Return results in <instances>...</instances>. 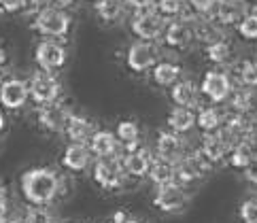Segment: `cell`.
Instances as JSON below:
<instances>
[{
    "instance_id": "1",
    "label": "cell",
    "mask_w": 257,
    "mask_h": 223,
    "mask_svg": "<svg viewBox=\"0 0 257 223\" xmlns=\"http://www.w3.org/2000/svg\"><path fill=\"white\" fill-rule=\"evenodd\" d=\"M22 196L32 206H47L58 198L62 189V179L51 168H30L20 179Z\"/></svg>"
},
{
    "instance_id": "2",
    "label": "cell",
    "mask_w": 257,
    "mask_h": 223,
    "mask_svg": "<svg viewBox=\"0 0 257 223\" xmlns=\"http://www.w3.org/2000/svg\"><path fill=\"white\" fill-rule=\"evenodd\" d=\"M32 30L47 39H64L70 32V15L58 7H49L36 13L32 22Z\"/></svg>"
},
{
    "instance_id": "3",
    "label": "cell",
    "mask_w": 257,
    "mask_h": 223,
    "mask_svg": "<svg viewBox=\"0 0 257 223\" xmlns=\"http://www.w3.org/2000/svg\"><path fill=\"white\" fill-rule=\"evenodd\" d=\"M28 91L36 104L45 106V104H51V102H58L62 94V83L53 72L36 70L28 81Z\"/></svg>"
},
{
    "instance_id": "4",
    "label": "cell",
    "mask_w": 257,
    "mask_h": 223,
    "mask_svg": "<svg viewBox=\"0 0 257 223\" xmlns=\"http://www.w3.org/2000/svg\"><path fill=\"white\" fill-rule=\"evenodd\" d=\"M125 172L121 166V157H104L94 164V181L102 189H119L123 185Z\"/></svg>"
},
{
    "instance_id": "5",
    "label": "cell",
    "mask_w": 257,
    "mask_h": 223,
    "mask_svg": "<svg viewBox=\"0 0 257 223\" xmlns=\"http://www.w3.org/2000/svg\"><path fill=\"white\" fill-rule=\"evenodd\" d=\"M66 47L58 41H41L34 49V60L39 64V70L56 72L66 64Z\"/></svg>"
},
{
    "instance_id": "6",
    "label": "cell",
    "mask_w": 257,
    "mask_h": 223,
    "mask_svg": "<svg viewBox=\"0 0 257 223\" xmlns=\"http://www.w3.org/2000/svg\"><path fill=\"white\" fill-rule=\"evenodd\" d=\"M130 26H132V32L139 36L141 41H145V43L160 39L162 32H164L162 15L151 11V9H147V11H136Z\"/></svg>"
},
{
    "instance_id": "7",
    "label": "cell",
    "mask_w": 257,
    "mask_h": 223,
    "mask_svg": "<svg viewBox=\"0 0 257 223\" xmlns=\"http://www.w3.org/2000/svg\"><path fill=\"white\" fill-rule=\"evenodd\" d=\"M153 204L162 212H181L187 204V193L183 189V185L179 183L162 185L153 193Z\"/></svg>"
},
{
    "instance_id": "8",
    "label": "cell",
    "mask_w": 257,
    "mask_h": 223,
    "mask_svg": "<svg viewBox=\"0 0 257 223\" xmlns=\"http://www.w3.org/2000/svg\"><path fill=\"white\" fill-rule=\"evenodd\" d=\"M210 168V164L202 157V153L194 155H183L181 160L174 164V174H177V183L179 185H187V183H196L204 176Z\"/></svg>"
},
{
    "instance_id": "9",
    "label": "cell",
    "mask_w": 257,
    "mask_h": 223,
    "mask_svg": "<svg viewBox=\"0 0 257 223\" xmlns=\"http://www.w3.org/2000/svg\"><path fill=\"white\" fill-rule=\"evenodd\" d=\"M200 91L210 102H225L232 94V79L221 70H208L200 83Z\"/></svg>"
},
{
    "instance_id": "10",
    "label": "cell",
    "mask_w": 257,
    "mask_h": 223,
    "mask_svg": "<svg viewBox=\"0 0 257 223\" xmlns=\"http://www.w3.org/2000/svg\"><path fill=\"white\" fill-rule=\"evenodd\" d=\"M70 108L62 102H51V104L39 106V113H36V119H39V126L47 132H64L68 119H70Z\"/></svg>"
},
{
    "instance_id": "11",
    "label": "cell",
    "mask_w": 257,
    "mask_h": 223,
    "mask_svg": "<svg viewBox=\"0 0 257 223\" xmlns=\"http://www.w3.org/2000/svg\"><path fill=\"white\" fill-rule=\"evenodd\" d=\"M30 100V91H28V83L24 79H5L0 85V104L9 110H17L26 106V102Z\"/></svg>"
},
{
    "instance_id": "12",
    "label": "cell",
    "mask_w": 257,
    "mask_h": 223,
    "mask_svg": "<svg viewBox=\"0 0 257 223\" xmlns=\"http://www.w3.org/2000/svg\"><path fill=\"white\" fill-rule=\"evenodd\" d=\"M155 47L151 43H145V41H139L130 45L127 49V55H125V62H127V68L132 72H147L151 66H155Z\"/></svg>"
},
{
    "instance_id": "13",
    "label": "cell",
    "mask_w": 257,
    "mask_h": 223,
    "mask_svg": "<svg viewBox=\"0 0 257 223\" xmlns=\"http://www.w3.org/2000/svg\"><path fill=\"white\" fill-rule=\"evenodd\" d=\"M151 164H153L151 153L141 145L136 149H130V151L121 157V166H123L125 176H134V179H143V176L149 174Z\"/></svg>"
},
{
    "instance_id": "14",
    "label": "cell",
    "mask_w": 257,
    "mask_h": 223,
    "mask_svg": "<svg viewBox=\"0 0 257 223\" xmlns=\"http://www.w3.org/2000/svg\"><path fill=\"white\" fill-rule=\"evenodd\" d=\"M155 153L158 160L168 162V164H177L185 153H183V141L179 134L174 132H160L158 141H155Z\"/></svg>"
},
{
    "instance_id": "15",
    "label": "cell",
    "mask_w": 257,
    "mask_h": 223,
    "mask_svg": "<svg viewBox=\"0 0 257 223\" xmlns=\"http://www.w3.org/2000/svg\"><path fill=\"white\" fill-rule=\"evenodd\" d=\"M91 164V151L87 145H79V143H70L64 149L62 155V166L70 172H83L85 168H89Z\"/></svg>"
},
{
    "instance_id": "16",
    "label": "cell",
    "mask_w": 257,
    "mask_h": 223,
    "mask_svg": "<svg viewBox=\"0 0 257 223\" xmlns=\"http://www.w3.org/2000/svg\"><path fill=\"white\" fill-rule=\"evenodd\" d=\"M87 147H89L91 155H96L98 160H104V157H115L117 155L119 141H117V136L113 132H108V130H96Z\"/></svg>"
},
{
    "instance_id": "17",
    "label": "cell",
    "mask_w": 257,
    "mask_h": 223,
    "mask_svg": "<svg viewBox=\"0 0 257 223\" xmlns=\"http://www.w3.org/2000/svg\"><path fill=\"white\" fill-rule=\"evenodd\" d=\"M64 132H66V136L70 138V143L89 145L91 136H94V132H96V128H94V124H91L87 117L72 113L70 119H68V124H66V128H64Z\"/></svg>"
},
{
    "instance_id": "18",
    "label": "cell",
    "mask_w": 257,
    "mask_h": 223,
    "mask_svg": "<svg viewBox=\"0 0 257 223\" xmlns=\"http://www.w3.org/2000/svg\"><path fill=\"white\" fill-rule=\"evenodd\" d=\"M200 153H202V157H204L210 166H213V164H219L223 160V157L229 153V149L223 143V138L219 136V132H215V134H204V136H202Z\"/></svg>"
},
{
    "instance_id": "19",
    "label": "cell",
    "mask_w": 257,
    "mask_h": 223,
    "mask_svg": "<svg viewBox=\"0 0 257 223\" xmlns=\"http://www.w3.org/2000/svg\"><path fill=\"white\" fill-rule=\"evenodd\" d=\"M191 39H194V28L185 22H172L166 26V30H164V43L174 49L187 47Z\"/></svg>"
},
{
    "instance_id": "20",
    "label": "cell",
    "mask_w": 257,
    "mask_h": 223,
    "mask_svg": "<svg viewBox=\"0 0 257 223\" xmlns=\"http://www.w3.org/2000/svg\"><path fill=\"white\" fill-rule=\"evenodd\" d=\"M244 15H246V7L242 0H219L217 3V20L225 26L238 24Z\"/></svg>"
},
{
    "instance_id": "21",
    "label": "cell",
    "mask_w": 257,
    "mask_h": 223,
    "mask_svg": "<svg viewBox=\"0 0 257 223\" xmlns=\"http://www.w3.org/2000/svg\"><path fill=\"white\" fill-rule=\"evenodd\" d=\"M196 126V113L191 108H181L174 106L168 113V128L174 134H187L191 128Z\"/></svg>"
},
{
    "instance_id": "22",
    "label": "cell",
    "mask_w": 257,
    "mask_h": 223,
    "mask_svg": "<svg viewBox=\"0 0 257 223\" xmlns=\"http://www.w3.org/2000/svg\"><path fill=\"white\" fill-rule=\"evenodd\" d=\"M170 98L174 102V106L191 108L198 102V89L191 81H177L170 89Z\"/></svg>"
},
{
    "instance_id": "23",
    "label": "cell",
    "mask_w": 257,
    "mask_h": 223,
    "mask_svg": "<svg viewBox=\"0 0 257 223\" xmlns=\"http://www.w3.org/2000/svg\"><path fill=\"white\" fill-rule=\"evenodd\" d=\"M151 77H153L155 85H160V87H172L174 83L179 81V77H181V68H179V64L160 62V64H155V66H153Z\"/></svg>"
},
{
    "instance_id": "24",
    "label": "cell",
    "mask_w": 257,
    "mask_h": 223,
    "mask_svg": "<svg viewBox=\"0 0 257 223\" xmlns=\"http://www.w3.org/2000/svg\"><path fill=\"white\" fill-rule=\"evenodd\" d=\"M196 126H198L204 134H215V132H219V128L223 126V115L219 113L215 106H204V108L198 110V115H196Z\"/></svg>"
},
{
    "instance_id": "25",
    "label": "cell",
    "mask_w": 257,
    "mask_h": 223,
    "mask_svg": "<svg viewBox=\"0 0 257 223\" xmlns=\"http://www.w3.org/2000/svg\"><path fill=\"white\" fill-rule=\"evenodd\" d=\"M115 136L119 143H123L125 149L130 151V149H136L139 147V141H141V128L136 122L132 119H121V122L117 124V130H115Z\"/></svg>"
},
{
    "instance_id": "26",
    "label": "cell",
    "mask_w": 257,
    "mask_h": 223,
    "mask_svg": "<svg viewBox=\"0 0 257 223\" xmlns=\"http://www.w3.org/2000/svg\"><path fill=\"white\" fill-rule=\"evenodd\" d=\"M151 183L155 187H162V185H168V183H177V174H174V164L168 162H162V160H153L149 174Z\"/></svg>"
},
{
    "instance_id": "27",
    "label": "cell",
    "mask_w": 257,
    "mask_h": 223,
    "mask_svg": "<svg viewBox=\"0 0 257 223\" xmlns=\"http://www.w3.org/2000/svg\"><path fill=\"white\" fill-rule=\"evenodd\" d=\"M96 13L102 22L113 24L123 13V0H96Z\"/></svg>"
},
{
    "instance_id": "28",
    "label": "cell",
    "mask_w": 257,
    "mask_h": 223,
    "mask_svg": "<svg viewBox=\"0 0 257 223\" xmlns=\"http://www.w3.org/2000/svg\"><path fill=\"white\" fill-rule=\"evenodd\" d=\"M234 74L242 87H257V60H242L240 64H236Z\"/></svg>"
},
{
    "instance_id": "29",
    "label": "cell",
    "mask_w": 257,
    "mask_h": 223,
    "mask_svg": "<svg viewBox=\"0 0 257 223\" xmlns=\"http://www.w3.org/2000/svg\"><path fill=\"white\" fill-rule=\"evenodd\" d=\"M253 100H255L253 91L246 89V87H240V89H236L229 94V104H232L234 113H238V115H249L251 108H253Z\"/></svg>"
},
{
    "instance_id": "30",
    "label": "cell",
    "mask_w": 257,
    "mask_h": 223,
    "mask_svg": "<svg viewBox=\"0 0 257 223\" xmlns=\"http://www.w3.org/2000/svg\"><path fill=\"white\" fill-rule=\"evenodd\" d=\"M194 36H198V39L202 43H206V45H213V43L223 41V34L219 32L213 24H208V22H198L196 28H194Z\"/></svg>"
},
{
    "instance_id": "31",
    "label": "cell",
    "mask_w": 257,
    "mask_h": 223,
    "mask_svg": "<svg viewBox=\"0 0 257 223\" xmlns=\"http://www.w3.org/2000/svg\"><path fill=\"white\" fill-rule=\"evenodd\" d=\"M232 55V47L225 43V41H219L213 45H206V60L213 62V64H223L229 60Z\"/></svg>"
},
{
    "instance_id": "32",
    "label": "cell",
    "mask_w": 257,
    "mask_h": 223,
    "mask_svg": "<svg viewBox=\"0 0 257 223\" xmlns=\"http://www.w3.org/2000/svg\"><path fill=\"white\" fill-rule=\"evenodd\" d=\"M238 32L246 41H257V13H246L238 22Z\"/></svg>"
},
{
    "instance_id": "33",
    "label": "cell",
    "mask_w": 257,
    "mask_h": 223,
    "mask_svg": "<svg viewBox=\"0 0 257 223\" xmlns=\"http://www.w3.org/2000/svg\"><path fill=\"white\" fill-rule=\"evenodd\" d=\"M24 219H26V223H58L56 217H53L45 206H32V208H28V212L24 215Z\"/></svg>"
},
{
    "instance_id": "34",
    "label": "cell",
    "mask_w": 257,
    "mask_h": 223,
    "mask_svg": "<svg viewBox=\"0 0 257 223\" xmlns=\"http://www.w3.org/2000/svg\"><path fill=\"white\" fill-rule=\"evenodd\" d=\"M249 162H251V155H249V151H246L244 145H238L236 149L229 151V166H234V168L244 170L246 166H249Z\"/></svg>"
},
{
    "instance_id": "35",
    "label": "cell",
    "mask_w": 257,
    "mask_h": 223,
    "mask_svg": "<svg viewBox=\"0 0 257 223\" xmlns=\"http://www.w3.org/2000/svg\"><path fill=\"white\" fill-rule=\"evenodd\" d=\"M242 223H257V200H244L238 210Z\"/></svg>"
},
{
    "instance_id": "36",
    "label": "cell",
    "mask_w": 257,
    "mask_h": 223,
    "mask_svg": "<svg viewBox=\"0 0 257 223\" xmlns=\"http://www.w3.org/2000/svg\"><path fill=\"white\" fill-rule=\"evenodd\" d=\"M158 11L164 15H179L183 11V0H158Z\"/></svg>"
},
{
    "instance_id": "37",
    "label": "cell",
    "mask_w": 257,
    "mask_h": 223,
    "mask_svg": "<svg viewBox=\"0 0 257 223\" xmlns=\"http://www.w3.org/2000/svg\"><path fill=\"white\" fill-rule=\"evenodd\" d=\"M11 219V208H9V196L5 187H0V223H9Z\"/></svg>"
},
{
    "instance_id": "38",
    "label": "cell",
    "mask_w": 257,
    "mask_h": 223,
    "mask_svg": "<svg viewBox=\"0 0 257 223\" xmlns=\"http://www.w3.org/2000/svg\"><path fill=\"white\" fill-rule=\"evenodd\" d=\"M26 7V0H0V11L3 13H17Z\"/></svg>"
},
{
    "instance_id": "39",
    "label": "cell",
    "mask_w": 257,
    "mask_h": 223,
    "mask_svg": "<svg viewBox=\"0 0 257 223\" xmlns=\"http://www.w3.org/2000/svg\"><path fill=\"white\" fill-rule=\"evenodd\" d=\"M215 5H217V0H189V7L196 13H208Z\"/></svg>"
},
{
    "instance_id": "40",
    "label": "cell",
    "mask_w": 257,
    "mask_h": 223,
    "mask_svg": "<svg viewBox=\"0 0 257 223\" xmlns=\"http://www.w3.org/2000/svg\"><path fill=\"white\" fill-rule=\"evenodd\" d=\"M242 172H244V179H246V181L253 183V185H257V160H251L249 166H246Z\"/></svg>"
},
{
    "instance_id": "41",
    "label": "cell",
    "mask_w": 257,
    "mask_h": 223,
    "mask_svg": "<svg viewBox=\"0 0 257 223\" xmlns=\"http://www.w3.org/2000/svg\"><path fill=\"white\" fill-rule=\"evenodd\" d=\"M123 3H125L127 7L136 9V11H147V9H151L153 0H123Z\"/></svg>"
},
{
    "instance_id": "42",
    "label": "cell",
    "mask_w": 257,
    "mask_h": 223,
    "mask_svg": "<svg viewBox=\"0 0 257 223\" xmlns=\"http://www.w3.org/2000/svg\"><path fill=\"white\" fill-rule=\"evenodd\" d=\"M242 145L246 147V151H249L251 160H257V132H255L253 136H249V138H246V141H244Z\"/></svg>"
},
{
    "instance_id": "43",
    "label": "cell",
    "mask_w": 257,
    "mask_h": 223,
    "mask_svg": "<svg viewBox=\"0 0 257 223\" xmlns=\"http://www.w3.org/2000/svg\"><path fill=\"white\" fill-rule=\"evenodd\" d=\"M51 3H53V0H26V5H30L36 13L43 11V9H49Z\"/></svg>"
},
{
    "instance_id": "44",
    "label": "cell",
    "mask_w": 257,
    "mask_h": 223,
    "mask_svg": "<svg viewBox=\"0 0 257 223\" xmlns=\"http://www.w3.org/2000/svg\"><path fill=\"white\" fill-rule=\"evenodd\" d=\"M111 223H130V215H127L125 210H117L111 219Z\"/></svg>"
},
{
    "instance_id": "45",
    "label": "cell",
    "mask_w": 257,
    "mask_h": 223,
    "mask_svg": "<svg viewBox=\"0 0 257 223\" xmlns=\"http://www.w3.org/2000/svg\"><path fill=\"white\" fill-rule=\"evenodd\" d=\"M53 3L58 5V9H66V7H72V5H75V0H53Z\"/></svg>"
},
{
    "instance_id": "46",
    "label": "cell",
    "mask_w": 257,
    "mask_h": 223,
    "mask_svg": "<svg viewBox=\"0 0 257 223\" xmlns=\"http://www.w3.org/2000/svg\"><path fill=\"white\" fill-rule=\"evenodd\" d=\"M5 64H7V51L0 47V66H5Z\"/></svg>"
},
{
    "instance_id": "47",
    "label": "cell",
    "mask_w": 257,
    "mask_h": 223,
    "mask_svg": "<svg viewBox=\"0 0 257 223\" xmlns=\"http://www.w3.org/2000/svg\"><path fill=\"white\" fill-rule=\"evenodd\" d=\"M5 126H7V119H5V115H3V110H0V132L5 130Z\"/></svg>"
},
{
    "instance_id": "48",
    "label": "cell",
    "mask_w": 257,
    "mask_h": 223,
    "mask_svg": "<svg viewBox=\"0 0 257 223\" xmlns=\"http://www.w3.org/2000/svg\"><path fill=\"white\" fill-rule=\"evenodd\" d=\"M3 81H5V72L0 70V85H3Z\"/></svg>"
},
{
    "instance_id": "49",
    "label": "cell",
    "mask_w": 257,
    "mask_h": 223,
    "mask_svg": "<svg viewBox=\"0 0 257 223\" xmlns=\"http://www.w3.org/2000/svg\"><path fill=\"white\" fill-rule=\"evenodd\" d=\"M130 223H141V221H134V219H130Z\"/></svg>"
},
{
    "instance_id": "50",
    "label": "cell",
    "mask_w": 257,
    "mask_h": 223,
    "mask_svg": "<svg viewBox=\"0 0 257 223\" xmlns=\"http://www.w3.org/2000/svg\"><path fill=\"white\" fill-rule=\"evenodd\" d=\"M108 223H111V221H108Z\"/></svg>"
},
{
    "instance_id": "51",
    "label": "cell",
    "mask_w": 257,
    "mask_h": 223,
    "mask_svg": "<svg viewBox=\"0 0 257 223\" xmlns=\"http://www.w3.org/2000/svg\"><path fill=\"white\" fill-rule=\"evenodd\" d=\"M94 3H96V0H94Z\"/></svg>"
}]
</instances>
